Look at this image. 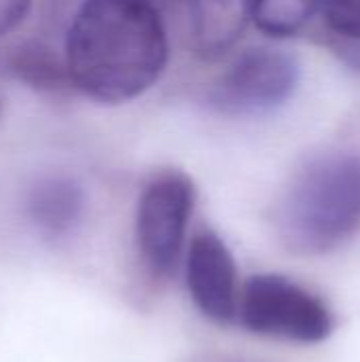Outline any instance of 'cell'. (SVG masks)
Returning a JSON list of instances; mask_svg holds the SVG:
<instances>
[{
  "mask_svg": "<svg viewBox=\"0 0 360 362\" xmlns=\"http://www.w3.org/2000/svg\"><path fill=\"white\" fill-rule=\"evenodd\" d=\"M189 362H248L236 354H227V352H202L195 354Z\"/></svg>",
  "mask_w": 360,
  "mask_h": 362,
  "instance_id": "5bb4252c",
  "label": "cell"
},
{
  "mask_svg": "<svg viewBox=\"0 0 360 362\" xmlns=\"http://www.w3.org/2000/svg\"><path fill=\"white\" fill-rule=\"evenodd\" d=\"M359 229V155L333 151L308 159L278 202L280 242L297 257H323L350 242Z\"/></svg>",
  "mask_w": 360,
  "mask_h": 362,
  "instance_id": "7a4b0ae2",
  "label": "cell"
},
{
  "mask_svg": "<svg viewBox=\"0 0 360 362\" xmlns=\"http://www.w3.org/2000/svg\"><path fill=\"white\" fill-rule=\"evenodd\" d=\"M195 199L197 189L180 170H163L144 185L134 233L140 265L153 282H166L178 267Z\"/></svg>",
  "mask_w": 360,
  "mask_h": 362,
  "instance_id": "277c9868",
  "label": "cell"
},
{
  "mask_svg": "<svg viewBox=\"0 0 360 362\" xmlns=\"http://www.w3.org/2000/svg\"><path fill=\"white\" fill-rule=\"evenodd\" d=\"M170 45L155 0H83L64 42L72 89L100 104H123L151 89Z\"/></svg>",
  "mask_w": 360,
  "mask_h": 362,
  "instance_id": "6da1fadb",
  "label": "cell"
},
{
  "mask_svg": "<svg viewBox=\"0 0 360 362\" xmlns=\"http://www.w3.org/2000/svg\"><path fill=\"white\" fill-rule=\"evenodd\" d=\"M193 47L202 57H219L242 36L252 0H185Z\"/></svg>",
  "mask_w": 360,
  "mask_h": 362,
  "instance_id": "ba28073f",
  "label": "cell"
},
{
  "mask_svg": "<svg viewBox=\"0 0 360 362\" xmlns=\"http://www.w3.org/2000/svg\"><path fill=\"white\" fill-rule=\"evenodd\" d=\"M299 78L295 55L274 47L248 49L216 78L208 100L227 117H263L293 98Z\"/></svg>",
  "mask_w": 360,
  "mask_h": 362,
  "instance_id": "5b68a950",
  "label": "cell"
},
{
  "mask_svg": "<svg viewBox=\"0 0 360 362\" xmlns=\"http://www.w3.org/2000/svg\"><path fill=\"white\" fill-rule=\"evenodd\" d=\"M238 322L255 335L295 344H320L335 329L329 305L280 274H257L244 282Z\"/></svg>",
  "mask_w": 360,
  "mask_h": 362,
  "instance_id": "3957f363",
  "label": "cell"
},
{
  "mask_svg": "<svg viewBox=\"0 0 360 362\" xmlns=\"http://www.w3.org/2000/svg\"><path fill=\"white\" fill-rule=\"evenodd\" d=\"M339 51L352 68L360 70V40H342Z\"/></svg>",
  "mask_w": 360,
  "mask_h": 362,
  "instance_id": "4fadbf2b",
  "label": "cell"
},
{
  "mask_svg": "<svg viewBox=\"0 0 360 362\" xmlns=\"http://www.w3.org/2000/svg\"><path fill=\"white\" fill-rule=\"evenodd\" d=\"M21 212L42 244L59 246L81 231L87 214V193L68 174H45L25 189Z\"/></svg>",
  "mask_w": 360,
  "mask_h": 362,
  "instance_id": "52a82bcc",
  "label": "cell"
},
{
  "mask_svg": "<svg viewBox=\"0 0 360 362\" xmlns=\"http://www.w3.org/2000/svg\"><path fill=\"white\" fill-rule=\"evenodd\" d=\"M325 0H252L250 19L269 36L284 38L297 34Z\"/></svg>",
  "mask_w": 360,
  "mask_h": 362,
  "instance_id": "30bf717a",
  "label": "cell"
},
{
  "mask_svg": "<svg viewBox=\"0 0 360 362\" xmlns=\"http://www.w3.org/2000/svg\"><path fill=\"white\" fill-rule=\"evenodd\" d=\"M32 0H0V38L11 34L30 13Z\"/></svg>",
  "mask_w": 360,
  "mask_h": 362,
  "instance_id": "7c38bea8",
  "label": "cell"
},
{
  "mask_svg": "<svg viewBox=\"0 0 360 362\" xmlns=\"http://www.w3.org/2000/svg\"><path fill=\"white\" fill-rule=\"evenodd\" d=\"M325 15L342 40H360V0H325Z\"/></svg>",
  "mask_w": 360,
  "mask_h": 362,
  "instance_id": "8fae6325",
  "label": "cell"
},
{
  "mask_svg": "<svg viewBox=\"0 0 360 362\" xmlns=\"http://www.w3.org/2000/svg\"><path fill=\"white\" fill-rule=\"evenodd\" d=\"M13 72L34 89L40 91H59L70 85L66 62L55 57L49 47L38 42H28L11 57Z\"/></svg>",
  "mask_w": 360,
  "mask_h": 362,
  "instance_id": "9c48e42d",
  "label": "cell"
},
{
  "mask_svg": "<svg viewBox=\"0 0 360 362\" xmlns=\"http://www.w3.org/2000/svg\"><path fill=\"white\" fill-rule=\"evenodd\" d=\"M185 274L189 295L202 316L216 325L238 320L242 291L238 286V267L229 246L219 233L202 229L191 238Z\"/></svg>",
  "mask_w": 360,
  "mask_h": 362,
  "instance_id": "8992f818",
  "label": "cell"
}]
</instances>
